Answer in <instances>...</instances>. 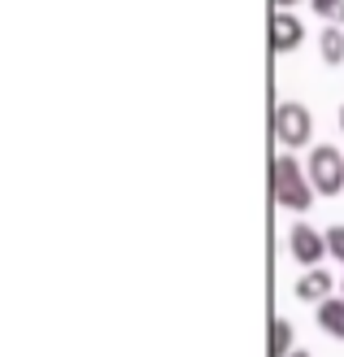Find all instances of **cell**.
<instances>
[{
    "instance_id": "cell-1",
    "label": "cell",
    "mask_w": 344,
    "mask_h": 357,
    "mask_svg": "<svg viewBox=\"0 0 344 357\" xmlns=\"http://www.w3.org/2000/svg\"><path fill=\"white\" fill-rule=\"evenodd\" d=\"M270 188H275V201L283 209H292V213H305L314 201V183H310V174L301 170V162L292 153H279L275 157V170H270Z\"/></svg>"
},
{
    "instance_id": "cell-2",
    "label": "cell",
    "mask_w": 344,
    "mask_h": 357,
    "mask_svg": "<svg viewBox=\"0 0 344 357\" xmlns=\"http://www.w3.org/2000/svg\"><path fill=\"white\" fill-rule=\"evenodd\" d=\"M305 174H310V183H314L318 196L344 192V153L336 144H318L310 153V162H305Z\"/></svg>"
},
{
    "instance_id": "cell-3",
    "label": "cell",
    "mask_w": 344,
    "mask_h": 357,
    "mask_svg": "<svg viewBox=\"0 0 344 357\" xmlns=\"http://www.w3.org/2000/svg\"><path fill=\"white\" fill-rule=\"evenodd\" d=\"M275 135H279L283 149L310 144V135H314V118H310V109H305L301 100H283L279 109H275Z\"/></svg>"
},
{
    "instance_id": "cell-4",
    "label": "cell",
    "mask_w": 344,
    "mask_h": 357,
    "mask_svg": "<svg viewBox=\"0 0 344 357\" xmlns=\"http://www.w3.org/2000/svg\"><path fill=\"white\" fill-rule=\"evenodd\" d=\"M287 248H292V257L305 266V271H314L322 257H331L327 253V231H318L310 222H292V231H287Z\"/></svg>"
},
{
    "instance_id": "cell-5",
    "label": "cell",
    "mask_w": 344,
    "mask_h": 357,
    "mask_svg": "<svg viewBox=\"0 0 344 357\" xmlns=\"http://www.w3.org/2000/svg\"><path fill=\"white\" fill-rule=\"evenodd\" d=\"M301 40H305V26H301L297 13H287V9L270 13V48H275V52H292Z\"/></svg>"
},
{
    "instance_id": "cell-6",
    "label": "cell",
    "mask_w": 344,
    "mask_h": 357,
    "mask_svg": "<svg viewBox=\"0 0 344 357\" xmlns=\"http://www.w3.org/2000/svg\"><path fill=\"white\" fill-rule=\"evenodd\" d=\"M331 288H336V279L322 271V266H314V271H305V275L297 279V288H292V292H297L301 301H310V305H322V301L331 296Z\"/></svg>"
},
{
    "instance_id": "cell-7",
    "label": "cell",
    "mask_w": 344,
    "mask_h": 357,
    "mask_svg": "<svg viewBox=\"0 0 344 357\" xmlns=\"http://www.w3.org/2000/svg\"><path fill=\"white\" fill-rule=\"evenodd\" d=\"M318 327L331 335V340H344V296H327L318 305Z\"/></svg>"
},
{
    "instance_id": "cell-8",
    "label": "cell",
    "mask_w": 344,
    "mask_h": 357,
    "mask_svg": "<svg viewBox=\"0 0 344 357\" xmlns=\"http://www.w3.org/2000/svg\"><path fill=\"white\" fill-rule=\"evenodd\" d=\"M292 340H297V327L287 323V318H275V323H270V357H292L297 353Z\"/></svg>"
},
{
    "instance_id": "cell-9",
    "label": "cell",
    "mask_w": 344,
    "mask_h": 357,
    "mask_svg": "<svg viewBox=\"0 0 344 357\" xmlns=\"http://www.w3.org/2000/svg\"><path fill=\"white\" fill-rule=\"evenodd\" d=\"M318 48H322V61H327V66H340L344 61V31L331 22L327 31L318 35Z\"/></svg>"
},
{
    "instance_id": "cell-10",
    "label": "cell",
    "mask_w": 344,
    "mask_h": 357,
    "mask_svg": "<svg viewBox=\"0 0 344 357\" xmlns=\"http://www.w3.org/2000/svg\"><path fill=\"white\" fill-rule=\"evenodd\" d=\"M327 253H331L336 261H344V222H336V227L327 231Z\"/></svg>"
},
{
    "instance_id": "cell-11",
    "label": "cell",
    "mask_w": 344,
    "mask_h": 357,
    "mask_svg": "<svg viewBox=\"0 0 344 357\" xmlns=\"http://www.w3.org/2000/svg\"><path fill=\"white\" fill-rule=\"evenodd\" d=\"M275 5H279V9H287V5H297V0H275Z\"/></svg>"
},
{
    "instance_id": "cell-12",
    "label": "cell",
    "mask_w": 344,
    "mask_h": 357,
    "mask_svg": "<svg viewBox=\"0 0 344 357\" xmlns=\"http://www.w3.org/2000/svg\"><path fill=\"white\" fill-rule=\"evenodd\" d=\"M340 131H344V105H340Z\"/></svg>"
},
{
    "instance_id": "cell-13",
    "label": "cell",
    "mask_w": 344,
    "mask_h": 357,
    "mask_svg": "<svg viewBox=\"0 0 344 357\" xmlns=\"http://www.w3.org/2000/svg\"><path fill=\"white\" fill-rule=\"evenodd\" d=\"M292 357H310V353H305V349H297V353H292Z\"/></svg>"
}]
</instances>
